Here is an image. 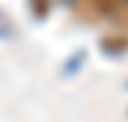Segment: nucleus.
<instances>
[{
	"label": "nucleus",
	"instance_id": "obj_1",
	"mask_svg": "<svg viewBox=\"0 0 128 122\" xmlns=\"http://www.w3.org/2000/svg\"><path fill=\"white\" fill-rule=\"evenodd\" d=\"M84 15H128V0H80Z\"/></svg>",
	"mask_w": 128,
	"mask_h": 122
}]
</instances>
